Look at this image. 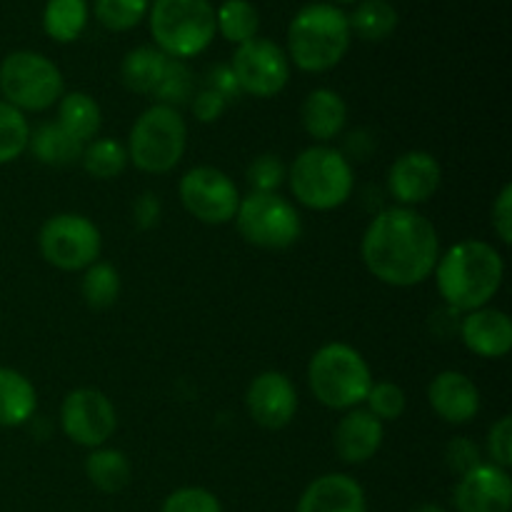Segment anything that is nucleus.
Instances as JSON below:
<instances>
[{
    "label": "nucleus",
    "instance_id": "f257e3e1",
    "mask_svg": "<svg viewBox=\"0 0 512 512\" xmlns=\"http://www.w3.org/2000/svg\"><path fill=\"white\" fill-rule=\"evenodd\" d=\"M360 255L380 283L413 288L433 275L440 258L438 230L415 208H385L365 228Z\"/></svg>",
    "mask_w": 512,
    "mask_h": 512
},
{
    "label": "nucleus",
    "instance_id": "f03ea898",
    "mask_svg": "<svg viewBox=\"0 0 512 512\" xmlns=\"http://www.w3.org/2000/svg\"><path fill=\"white\" fill-rule=\"evenodd\" d=\"M435 283L450 310L485 308L503 285V255L485 240H460L435 263Z\"/></svg>",
    "mask_w": 512,
    "mask_h": 512
},
{
    "label": "nucleus",
    "instance_id": "7ed1b4c3",
    "mask_svg": "<svg viewBox=\"0 0 512 512\" xmlns=\"http://www.w3.org/2000/svg\"><path fill=\"white\" fill-rule=\"evenodd\" d=\"M350 48L348 15L330 3H310L295 13L288 28V58L300 70L325 73Z\"/></svg>",
    "mask_w": 512,
    "mask_h": 512
},
{
    "label": "nucleus",
    "instance_id": "20e7f679",
    "mask_svg": "<svg viewBox=\"0 0 512 512\" xmlns=\"http://www.w3.org/2000/svg\"><path fill=\"white\" fill-rule=\"evenodd\" d=\"M308 385L325 408L353 410L368 398L373 373L353 345L328 343L310 358Z\"/></svg>",
    "mask_w": 512,
    "mask_h": 512
},
{
    "label": "nucleus",
    "instance_id": "39448f33",
    "mask_svg": "<svg viewBox=\"0 0 512 512\" xmlns=\"http://www.w3.org/2000/svg\"><path fill=\"white\" fill-rule=\"evenodd\" d=\"M295 200L310 210H335L353 193V165L330 145L305 148L288 170Z\"/></svg>",
    "mask_w": 512,
    "mask_h": 512
},
{
    "label": "nucleus",
    "instance_id": "423d86ee",
    "mask_svg": "<svg viewBox=\"0 0 512 512\" xmlns=\"http://www.w3.org/2000/svg\"><path fill=\"white\" fill-rule=\"evenodd\" d=\"M188 148V128L178 108L150 105L133 123L128 135V160L143 173H170Z\"/></svg>",
    "mask_w": 512,
    "mask_h": 512
},
{
    "label": "nucleus",
    "instance_id": "0eeeda50",
    "mask_svg": "<svg viewBox=\"0 0 512 512\" xmlns=\"http://www.w3.org/2000/svg\"><path fill=\"white\" fill-rule=\"evenodd\" d=\"M150 33L168 58H193L213 43L215 10L210 0H153Z\"/></svg>",
    "mask_w": 512,
    "mask_h": 512
},
{
    "label": "nucleus",
    "instance_id": "6e6552de",
    "mask_svg": "<svg viewBox=\"0 0 512 512\" xmlns=\"http://www.w3.org/2000/svg\"><path fill=\"white\" fill-rule=\"evenodd\" d=\"M63 90L65 83L58 65L33 50L10 53L0 65V93L5 103L18 108L20 113L53 108L63 98Z\"/></svg>",
    "mask_w": 512,
    "mask_h": 512
},
{
    "label": "nucleus",
    "instance_id": "1a4fd4ad",
    "mask_svg": "<svg viewBox=\"0 0 512 512\" xmlns=\"http://www.w3.org/2000/svg\"><path fill=\"white\" fill-rule=\"evenodd\" d=\"M235 225L250 245L265 250H285L298 243L303 220L293 203L278 193H250L240 198Z\"/></svg>",
    "mask_w": 512,
    "mask_h": 512
},
{
    "label": "nucleus",
    "instance_id": "9d476101",
    "mask_svg": "<svg viewBox=\"0 0 512 512\" xmlns=\"http://www.w3.org/2000/svg\"><path fill=\"white\" fill-rule=\"evenodd\" d=\"M38 248L45 263L58 270H85L98 263L103 238L93 220L78 213L53 215L38 233Z\"/></svg>",
    "mask_w": 512,
    "mask_h": 512
},
{
    "label": "nucleus",
    "instance_id": "9b49d317",
    "mask_svg": "<svg viewBox=\"0 0 512 512\" xmlns=\"http://www.w3.org/2000/svg\"><path fill=\"white\" fill-rule=\"evenodd\" d=\"M180 200L193 218L205 225H225L240 205L238 185L218 168L198 165L180 178Z\"/></svg>",
    "mask_w": 512,
    "mask_h": 512
},
{
    "label": "nucleus",
    "instance_id": "f8f14e48",
    "mask_svg": "<svg viewBox=\"0 0 512 512\" xmlns=\"http://www.w3.org/2000/svg\"><path fill=\"white\" fill-rule=\"evenodd\" d=\"M230 68L238 80L240 93L255 98H273L288 85L290 78L288 53L268 38H253L238 45Z\"/></svg>",
    "mask_w": 512,
    "mask_h": 512
},
{
    "label": "nucleus",
    "instance_id": "ddd939ff",
    "mask_svg": "<svg viewBox=\"0 0 512 512\" xmlns=\"http://www.w3.org/2000/svg\"><path fill=\"white\" fill-rule=\"evenodd\" d=\"M60 425L73 443L83 448H103L118 428V413L108 395L95 388H78L65 395Z\"/></svg>",
    "mask_w": 512,
    "mask_h": 512
},
{
    "label": "nucleus",
    "instance_id": "4468645a",
    "mask_svg": "<svg viewBox=\"0 0 512 512\" xmlns=\"http://www.w3.org/2000/svg\"><path fill=\"white\" fill-rule=\"evenodd\" d=\"M245 405L255 423L268 430H280L298 413V393L288 375L265 370L248 385Z\"/></svg>",
    "mask_w": 512,
    "mask_h": 512
},
{
    "label": "nucleus",
    "instance_id": "2eb2a0df",
    "mask_svg": "<svg viewBox=\"0 0 512 512\" xmlns=\"http://www.w3.org/2000/svg\"><path fill=\"white\" fill-rule=\"evenodd\" d=\"M453 500L458 512H510L512 480L508 470L480 463L478 468L460 475Z\"/></svg>",
    "mask_w": 512,
    "mask_h": 512
},
{
    "label": "nucleus",
    "instance_id": "dca6fc26",
    "mask_svg": "<svg viewBox=\"0 0 512 512\" xmlns=\"http://www.w3.org/2000/svg\"><path fill=\"white\" fill-rule=\"evenodd\" d=\"M443 180L440 163L425 150L403 153L388 170V188L403 208H415L435 195Z\"/></svg>",
    "mask_w": 512,
    "mask_h": 512
},
{
    "label": "nucleus",
    "instance_id": "f3484780",
    "mask_svg": "<svg viewBox=\"0 0 512 512\" xmlns=\"http://www.w3.org/2000/svg\"><path fill=\"white\" fill-rule=\"evenodd\" d=\"M430 408L450 425H465L480 413V390L460 370H443L428 388Z\"/></svg>",
    "mask_w": 512,
    "mask_h": 512
},
{
    "label": "nucleus",
    "instance_id": "a211bd4d",
    "mask_svg": "<svg viewBox=\"0 0 512 512\" xmlns=\"http://www.w3.org/2000/svg\"><path fill=\"white\" fill-rule=\"evenodd\" d=\"M460 338L480 358H505L512 348V323L498 308L470 310L460 320Z\"/></svg>",
    "mask_w": 512,
    "mask_h": 512
},
{
    "label": "nucleus",
    "instance_id": "6ab92c4d",
    "mask_svg": "<svg viewBox=\"0 0 512 512\" xmlns=\"http://www.w3.org/2000/svg\"><path fill=\"white\" fill-rule=\"evenodd\" d=\"M298 512H368V500L358 480L345 473H328L303 490Z\"/></svg>",
    "mask_w": 512,
    "mask_h": 512
},
{
    "label": "nucleus",
    "instance_id": "aec40b11",
    "mask_svg": "<svg viewBox=\"0 0 512 512\" xmlns=\"http://www.w3.org/2000/svg\"><path fill=\"white\" fill-rule=\"evenodd\" d=\"M385 438L383 423L368 410H348L335 428V450L350 465L368 463L380 450Z\"/></svg>",
    "mask_w": 512,
    "mask_h": 512
},
{
    "label": "nucleus",
    "instance_id": "412c9836",
    "mask_svg": "<svg viewBox=\"0 0 512 512\" xmlns=\"http://www.w3.org/2000/svg\"><path fill=\"white\" fill-rule=\"evenodd\" d=\"M300 118H303L305 133L325 145L343 133L345 120H348V105L335 90L318 88L305 98Z\"/></svg>",
    "mask_w": 512,
    "mask_h": 512
},
{
    "label": "nucleus",
    "instance_id": "4be33fe9",
    "mask_svg": "<svg viewBox=\"0 0 512 512\" xmlns=\"http://www.w3.org/2000/svg\"><path fill=\"white\" fill-rule=\"evenodd\" d=\"M38 395L33 383L13 368H0V428H18L35 415Z\"/></svg>",
    "mask_w": 512,
    "mask_h": 512
},
{
    "label": "nucleus",
    "instance_id": "5701e85b",
    "mask_svg": "<svg viewBox=\"0 0 512 512\" xmlns=\"http://www.w3.org/2000/svg\"><path fill=\"white\" fill-rule=\"evenodd\" d=\"M168 60L170 58L163 50L150 48V45H140V48L130 50L125 55L123 65H120V78H123L125 88L140 95H153L160 78H163Z\"/></svg>",
    "mask_w": 512,
    "mask_h": 512
},
{
    "label": "nucleus",
    "instance_id": "b1692460",
    "mask_svg": "<svg viewBox=\"0 0 512 512\" xmlns=\"http://www.w3.org/2000/svg\"><path fill=\"white\" fill-rule=\"evenodd\" d=\"M100 123H103L100 105L88 93L73 90L58 100V125L83 145L98 135Z\"/></svg>",
    "mask_w": 512,
    "mask_h": 512
},
{
    "label": "nucleus",
    "instance_id": "393cba45",
    "mask_svg": "<svg viewBox=\"0 0 512 512\" xmlns=\"http://www.w3.org/2000/svg\"><path fill=\"white\" fill-rule=\"evenodd\" d=\"M28 148L33 150V155L40 163L63 168V165L78 163L85 145L75 140L70 133H65L58 123H45L30 133Z\"/></svg>",
    "mask_w": 512,
    "mask_h": 512
},
{
    "label": "nucleus",
    "instance_id": "a878e982",
    "mask_svg": "<svg viewBox=\"0 0 512 512\" xmlns=\"http://www.w3.org/2000/svg\"><path fill=\"white\" fill-rule=\"evenodd\" d=\"M85 475L100 493H120L130 483V460L123 450L95 448L85 460Z\"/></svg>",
    "mask_w": 512,
    "mask_h": 512
},
{
    "label": "nucleus",
    "instance_id": "bb28decb",
    "mask_svg": "<svg viewBox=\"0 0 512 512\" xmlns=\"http://www.w3.org/2000/svg\"><path fill=\"white\" fill-rule=\"evenodd\" d=\"M88 23L85 0H48L43 13V28L58 43H73Z\"/></svg>",
    "mask_w": 512,
    "mask_h": 512
},
{
    "label": "nucleus",
    "instance_id": "cd10ccee",
    "mask_svg": "<svg viewBox=\"0 0 512 512\" xmlns=\"http://www.w3.org/2000/svg\"><path fill=\"white\" fill-rule=\"evenodd\" d=\"M350 33H358L363 40H385L398 28V10L388 0H363L348 18Z\"/></svg>",
    "mask_w": 512,
    "mask_h": 512
},
{
    "label": "nucleus",
    "instance_id": "c85d7f7f",
    "mask_svg": "<svg viewBox=\"0 0 512 512\" xmlns=\"http://www.w3.org/2000/svg\"><path fill=\"white\" fill-rule=\"evenodd\" d=\"M258 10L250 0H225L218 10H215V30L223 33L225 40L230 43H248L258 33Z\"/></svg>",
    "mask_w": 512,
    "mask_h": 512
},
{
    "label": "nucleus",
    "instance_id": "c756f323",
    "mask_svg": "<svg viewBox=\"0 0 512 512\" xmlns=\"http://www.w3.org/2000/svg\"><path fill=\"white\" fill-rule=\"evenodd\" d=\"M85 173L93 175L98 180H113L128 165V150L113 138H100L85 143L83 155H80Z\"/></svg>",
    "mask_w": 512,
    "mask_h": 512
},
{
    "label": "nucleus",
    "instance_id": "7c9ffc66",
    "mask_svg": "<svg viewBox=\"0 0 512 512\" xmlns=\"http://www.w3.org/2000/svg\"><path fill=\"white\" fill-rule=\"evenodd\" d=\"M80 290H83V298L90 308L95 310L110 308L120 295L118 270H115L110 263H93L90 268H85Z\"/></svg>",
    "mask_w": 512,
    "mask_h": 512
},
{
    "label": "nucleus",
    "instance_id": "2f4dec72",
    "mask_svg": "<svg viewBox=\"0 0 512 512\" xmlns=\"http://www.w3.org/2000/svg\"><path fill=\"white\" fill-rule=\"evenodd\" d=\"M30 140V125L25 115L10 103L0 100V165L13 163L25 153Z\"/></svg>",
    "mask_w": 512,
    "mask_h": 512
},
{
    "label": "nucleus",
    "instance_id": "473e14b6",
    "mask_svg": "<svg viewBox=\"0 0 512 512\" xmlns=\"http://www.w3.org/2000/svg\"><path fill=\"white\" fill-rule=\"evenodd\" d=\"M150 0H95V18L108 30L123 33L145 18Z\"/></svg>",
    "mask_w": 512,
    "mask_h": 512
},
{
    "label": "nucleus",
    "instance_id": "72a5a7b5",
    "mask_svg": "<svg viewBox=\"0 0 512 512\" xmlns=\"http://www.w3.org/2000/svg\"><path fill=\"white\" fill-rule=\"evenodd\" d=\"M190 95H193V73L185 68L183 60L170 58L168 65H165L163 78H160L158 88H155L153 98L158 100L160 105L178 108V105H183Z\"/></svg>",
    "mask_w": 512,
    "mask_h": 512
},
{
    "label": "nucleus",
    "instance_id": "f704fd0d",
    "mask_svg": "<svg viewBox=\"0 0 512 512\" xmlns=\"http://www.w3.org/2000/svg\"><path fill=\"white\" fill-rule=\"evenodd\" d=\"M365 403H368V413H373L375 418L383 423V420H398L400 415L405 413V405H408V400H405V393L400 385L373 383V388H370Z\"/></svg>",
    "mask_w": 512,
    "mask_h": 512
},
{
    "label": "nucleus",
    "instance_id": "c9c22d12",
    "mask_svg": "<svg viewBox=\"0 0 512 512\" xmlns=\"http://www.w3.org/2000/svg\"><path fill=\"white\" fill-rule=\"evenodd\" d=\"M285 178H288V170L278 155H258L248 165V183L253 193H275Z\"/></svg>",
    "mask_w": 512,
    "mask_h": 512
},
{
    "label": "nucleus",
    "instance_id": "e433bc0d",
    "mask_svg": "<svg viewBox=\"0 0 512 512\" xmlns=\"http://www.w3.org/2000/svg\"><path fill=\"white\" fill-rule=\"evenodd\" d=\"M160 512H223V505L205 488H180L165 498Z\"/></svg>",
    "mask_w": 512,
    "mask_h": 512
},
{
    "label": "nucleus",
    "instance_id": "4c0bfd02",
    "mask_svg": "<svg viewBox=\"0 0 512 512\" xmlns=\"http://www.w3.org/2000/svg\"><path fill=\"white\" fill-rule=\"evenodd\" d=\"M488 455L493 465L508 470L512 465V418L503 415L488 433Z\"/></svg>",
    "mask_w": 512,
    "mask_h": 512
},
{
    "label": "nucleus",
    "instance_id": "58836bf2",
    "mask_svg": "<svg viewBox=\"0 0 512 512\" xmlns=\"http://www.w3.org/2000/svg\"><path fill=\"white\" fill-rule=\"evenodd\" d=\"M445 458H448L450 470H455L458 475H465L468 470L478 468V465L483 463V458H480V448L468 438L453 440V443L448 445V453H445Z\"/></svg>",
    "mask_w": 512,
    "mask_h": 512
},
{
    "label": "nucleus",
    "instance_id": "ea45409f",
    "mask_svg": "<svg viewBox=\"0 0 512 512\" xmlns=\"http://www.w3.org/2000/svg\"><path fill=\"white\" fill-rule=\"evenodd\" d=\"M493 228L495 233H498L500 243L510 245L512 240V185H503V190L498 193V198H495L493 203Z\"/></svg>",
    "mask_w": 512,
    "mask_h": 512
},
{
    "label": "nucleus",
    "instance_id": "a19ab883",
    "mask_svg": "<svg viewBox=\"0 0 512 512\" xmlns=\"http://www.w3.org/2000/svg\"><path fill=\"white\" fill-rule=\"evenodd\" d=\"M225 108H228V100L220 93H215V90L205 88L200 90V93H195L193 115L200 123H215V120L225 113Z\"/></svg>",
    "mask_w": 512,
    "mask_h": 512
},
{
    "label": "nucleus",
    "instance_id": "79ce46f5",
    "mask_svg": "<svg viewBox=\"0 0 512 512\" xmlns=\"http://www.w3.org/2000/svg\"><path fill=\"white\" fill-rule=\"evenodd\" d=\"M160 213H163V205H160L155 193H143L133 203V220L140 230L155 228L160 220Z\"/></svg>",
    "mask_w": 512,
    "mask_h": 512
},
{
    "label": "nucleus",
    "instance_id": "37998d69",
    "mask_svg": "<svg viewBox=\"0 0 512 512\" xmlns=\"http://www.w3.org/2000/svg\"><path fill=\"white\" fill-rule=\"evenodd\" d=\"M208 88L215 90V93L223 95L225 100L230 98H238L240 95V88H238V80H235L233 75V68L230 65H215L213 70H210V78H208Z\"/></svg>",
    "mask_w": 512,
    "mask_h": 512
},
{
    "label": "nucleus",
    "instance_id": "c03bdc74",
    "mask_svg": "<svg viewBox=\"0 0 512 512\" xmlns=\"http://www.w3.org/2000/svg\"><path fill=\"white\" fill-rule=\"evenodd\" d=\"M413 512H448V510L440 508V505H435V503H425V505H418Z\"/></svg>",
    "mask_w": 512,
    "mask_h": 512
},
{
    "label": "nucleus",
    "instance_id": "a18cd8bd",
    "mask_svg": "<svg viewBox=\"0 0 512 512\" xmlns=\"http://www.w3.org/2000/svg\"><path fill=\"white\" fill-rule=\"evenodd\" d=\"M338 3H355V0H338Z\"/></svg>",
    "mask_w": 512,
    "mask_h": 512
}]
</instances>
